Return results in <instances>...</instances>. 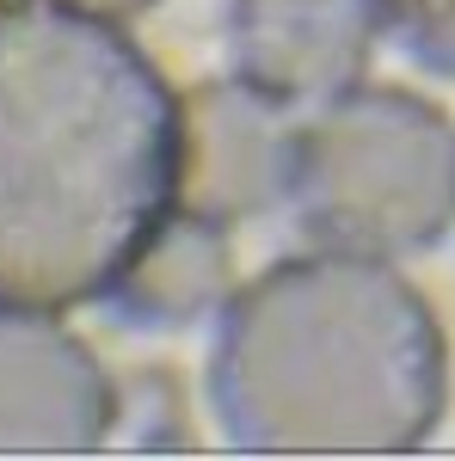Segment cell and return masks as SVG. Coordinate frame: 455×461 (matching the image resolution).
Wrapping results in <instances>:
<instances>
[{
  "mask_svg": "<svg viewBox=\"0 0 455 461\" xmlns=\"http://www.w3.org/2000/svg\"><path fill=\"white\" fill-rule=\"evenodd\" d=\"M234 289H241L234 228L173 210L167 228L111 284L105 314L130 332H185V326H215V314L228 308Z\"/></svg>",
  "mask_w": 455,
  "mask_h": 461,
  "instance_id": "7",
  "label": "cell"
},
{
  "mask_svg": "<svg viewBox=\"0 0 455 461\" xmlns=\"http://www.w3.org/2000/svg\"><path fill=\"white\" fill-rule=\"evenodd\" d=\"M210 412L252 456H413L450 412L443 320L376 252L271 258L215 314Z\"/></svg>",
  "mask_w": 455,
  "mask_h": 461,
  "instance_id": "2",
  "label": "cell"
},
{
  "mask_svg": "<svg viewBox=\"0 0 455 461\" xmlns=\"http://www.w3.org/2000/svg\"><path fill=\"white\" fill-rule=\"evenodd\" d=\"M376 19L406 62L455 80V0H376Z\"/></svg>",
  "mask_w": 455,
  "mask_h": 461,
  "instance_id": "8",
  "label": "cell"
},
{
  "mask_svg": "<svg viewBox=\"0 0 455 461\" xmlns=\"http://www.w3.org/2000/svg\"><path fill=\"white\" fill-rule=\"evenodd\" d=\"M289 215L314 247L406 258L455 234V123L413 86L320 99L296 130Z\"/></svg>",
  "mask_w": 455,
  "mask_h": 461,
  "instance_id": "3",
  "label": "cell"
},
{
  "mask_svg": "<svg viewBox=\"0 0 455 461\" xmlns=\"http://www.w3.org/2000/svg\"><path fill=\"white\" fill-rule=\"evenodd\" d=\"M185 105L167 68L68 0H0V308L105 302L178 210Z\"/></svg>",
  "mask_w": 455,
  "mask_h": 461,
  "instance_id": "1",
  "label": "cell"
},
{
  "mask_svg": "<svg viewBox=\"0 0 455 461\" xmlns=\"http://www.w3.org/2000/svg\"><path fill=\"white\" fill-rule=\"evenodd\" d=\"M185 105V160H178V210L246 228L259 215L289 203V173H296V130L271 93L246 86L241 74L228 80H197L178 93Z\"/></svg>",
  "mask_w": 455,
  "mask_h": 461,
  "instance_id": "5",
  "label": "cell"
},
{
  "mask_svg": "<svg viewBox=\"0 0 455 461\" xmlns=\"http://www.w3.org/2000/svg\"><path fill=\"white\" fill-rule=\"evenodd\" d=\"M376 0H228V62L278 105H320L357 86L376 56Z\"/></svg>",
  "mask_w": 455,
  "mask_h": 461,
  "instance_id": "6",
  "label": "cell"
},
{
  "mask_svg": "<svg viewBox=\"0 0 455 461\" xmlns=\"http://www.w3.org/2000/svg\"><path fill=\"white\" fill-rule=\"evenodd\" d=\"M123 425L99 351L50 314L0 308V456H93Z\"/></svg>",
  "mask_w": 455,
  "mask_h": 461,
  "instance_id": "4",
  "label": "cell"
},
{
  "mask_svg": "<svg viewBox=\"0 0 455 461\" xmlns=\"http://www.w3.org/2000/svg\"><path fill=\"white\" fill-rule=\"evenodd\" d=\"M68 6H86V13H99V19H141L148 6H160V0H68Z\"/></svg>",
  "mask_w": 455,
  "mask_h": 461,
  "instance_id": "9",
  "label": "cell"
}]
</instances>
